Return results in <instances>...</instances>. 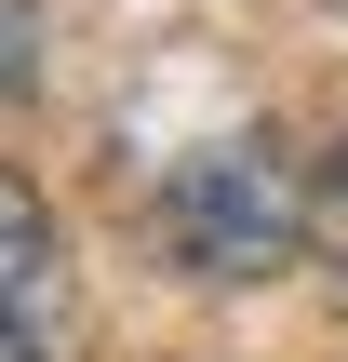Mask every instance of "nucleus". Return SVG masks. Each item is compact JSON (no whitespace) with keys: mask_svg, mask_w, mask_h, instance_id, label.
I'll list each match as a JSON object with an SVG mask.
<instances>
[{"mask_svg":"<svg viewBox=\"0 0 348 362\" xmlns=\"http://www.w3.org/2000/svg\"><path fill=\"white\" fill-rule=\"evenodd\" d=\"M148 228H161V255H174L188 282H268V269L308 242V202H295V175H282L268 134H215V148H188V161L161 175Z\"/></svg>","mask_w":348,"mask_h":362,"instance_id":"nucleus-1","label":"nucleus"},{"mask_svg":"<svg viewBox=\"0 0 348 362\" xmlns=\"http://www.w3.org/2000/svg\"><path fill=\"white\" fill-rule=\"evenodd\" d=\"M67 349V282H54V228L40 202L0 188V362H54Z\"/></svg>","mask_w":348,"mask_h":362,"instance_id":"nucleus-2","label":"nucleus"},{"mask_svg":"<svg viewBox=\"0 0 348 362\" xmlns=\"http://www.w3.org/2000/svg\"><path fill=\"white\" fill-rule=\"evenodd\" d=\"M27 81H40V13L0 0V94H27Z\"/></svg>","mask_w":348,"mask_h":362,"instance_id":"nucleus-3","label":"nucleus"},{"mask_svg":"<svg viewBox=\"0 0 348 362\" xmlns=\"http://www.w3.org/2000/svg\"><path fill=\"white\" fill-rule=\"evenodd\" d=\"M308 228H322V255H335V269H348V148H335V161H322V188H308Z\"/></svg>","mask_w":348,"mask_h":362,"instance_id":"nucleus-4","label":"nucleus"}]
</instances>
